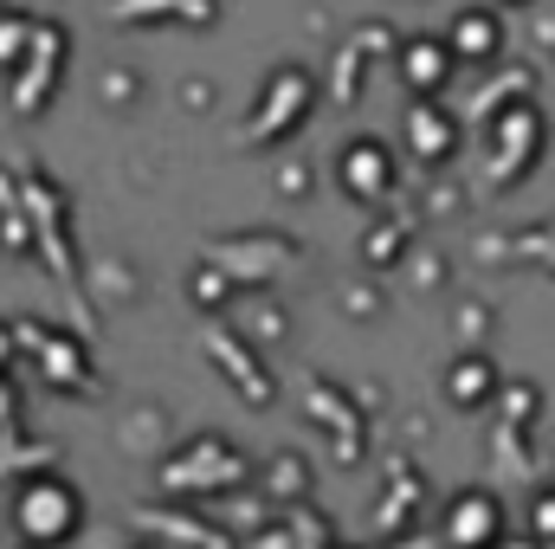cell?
Instances as JSON below:
<instances>
[{
	"label": "cell",
	"mask_w": 555,
	"mask_h": 549,
	"mask_svg": "<svg viewBox=\"0 0 555 549\" xmlns=\"http://www.w3.org/2000/svg\"><path fill=\"white\" fill-rule=\"evenodd\" d=\"M304 111H310V72H304V65H284V72H272V91H266V104H259V117H253L246 137L253 142L291 137Z\"/></svg>",
	"instance_id": "obj_4"
},
{
	"label": "cell",
	"mask_w": 555,
	"mask_h": 549,
	"mask_svg": "<svg viewBox=\"0 0 555 549\" xmlns=\"http://www.w3.org/2000/svg\"><path fill=\"white\" fill-rule=\"evenodd\" d=\"M491 395H498V362H491V356H459V362L446 369V401H452V408L472 413V408H485Z\"/></svg>",
	"instance_id": "obj_9"
},
{
	"label": "cell",
	"mask_w": 555,
	"mask_h": 549,
	"mask_svg": "<svg viewBox=\"0 0 555 549\" xmlns=\"http://www.w3.org/2000/svg\"><path fill=\"white\" fill-rule=\"evenodd\" d=\"M491 142L504 149V155H498V188H511L517 168H524L530 155H543V117H537V111H511V117L491 130Z\"/></svg>",
	"instance_id": "obj_7"
},
{
	"label": "cell",
	"mask_w": 555,
	"mask_h": 549,
	"mask_svg": "<svg viewBox=\"0 0 555 549\" xmlns=\"http://www.w3.org/2000/svg\"><path fill=\"white\" fill-rule=\"evenodd\" d=\"M20 549H33V544H20Z\"/></svg>",
	"instance_id": "obj_16"
},
{
	"label": "cell",
	"mask_w": 555,
	"mask_h": 549,
	"mask_svg": "<svg viewBox=\"0 0 555 549\" xmlns=\"http://www.w3.org/2000/svg\"><path fill=\"white\" fill-rule=\"evenodd\" d=\"M194 284H201V291H194L201 304H220V278H214V272H201V278H194Z\"/></svg>",
	"instance_id": "obj_14"
},
{
	"label": "cell",
	"mask_w": 555,
	"mask_h": 549,
	"mask_svg": "<svg viewBox=\"0 0 555 549\" xmlns=\"http://www.w3.org/2000/svg\"><path fill=\"white\" fill-rule=\"evenodd\" d=\"M33 20H20V13H0V72H20L26 65V52H33Z\"/></svg>",
	"instance_id": "obj_10"
},
{
	"label": "cell",
	"mask_w": 555,
	"mask_h": 549,
	"mask_svg": "<svg viewBox=\"0 0 555 549\" xmlns=\"http://www.w3.org/2000/svg\"><path fill=\"white\" fill-rule=\"evenodd\" d=\"M530 531H537V544L555 549V491H537V505H530Z\"/></svg>",
	"instance_id": "obj_12"
},
{
	"label": "cell",
	"mask_w": 555,
	"mask_h": 549,
	"mask_svg": "<svg viewBox=\"0 0 555 549\" xmlns=\"http://www.w3.org/2000/svg\"><path fill=\"white\" fill-rule=\"evenodd\" d=\"M452 65H465V59L452 52V39H408V46H401V85H408L414 98H439V91L452 85Z\"/></svg>",
	"instance_id": "obj_5"
},
{
	"label": "cell",
	"mask_w": 555,
	"mask_h": 549,
	"mask_svg": "<svg viewBox=\"0 0 555 549\" xmlns=\"http://www.w3.org/2000/svg\"><path fill=\"white\" fill-rule=\"evenodd\" d=\"M446 544L452 549H504V505L498 491H459L446 511Z\"/></svg>",
	"instance_id": "obj_3"
},
{
	"label": "cell",
	"mask_w": 555,
	"mask_h": 549,
	"mask_svg": "<svg viewBox=\"0 0 555 549\" xmlns=\"http://www.w3.org/2000/svg\"><path fill=\"white\" fill-rule=\"evenodd\" d=\"M78 524H85V498H78L72 478H52V472L20 478V491H13V531H20V544L59 549L78 537Z\"/></svg>",
	"instance_id": "obj_1"
},
{
	"label": "cell",
	"mask_w": 555,
	"mask_h": 549,
	"mask_svg": "<svg viewBox=\"0 0 555 549\" xmlns=\"http://www.w3.org/2000/svg\"><path fill=\"white\" fill-rule=\"evenodd\" d=\"M452 52L465 59V65H485V59H498L504 52V20L491 13V7H465L459 20H452Z\"/></svg>",
	"instance_id": "obj_8"
},
{
	"label": "cell",
	"mask_w": 555,
	"mask_h": 549,
	"mask_svg": "<svg viewBox=\"0 0 555 549\" xmlns=\"http://www.w3.org/2000/svg\"><path fill=\"white\" fill-rule=\"evenodd\" d=\"M408 149H414L420 162H452V149H459V117H452L439 98H414V104H408Z\"/></svg>",
	"instance_id": "obj_6"
},
{
	"label": "cell",
	"mask_w": 555,
	"mask_h": 549,
	"mask_svg": "<svg viewBox=\"0 0 555 549\" xmlns=\"http://www.w3.org/2000/svg\"><path fill=\"white\" fill-rule=\"evenodd\" d=\"M498 7H530V0H498Z\"/></svg>",
	"instance_id": "obj_15"
},
{
	"label": "cell",
	"mask_w": 555,
	"mask_h": 549,
	"mask_svg": "<svg viewBox=\"0 0 555 549\" xmlns=\"http://www.w3.org/2000/svg\"><path fill=\"white\" fill-rule=\"evenodd\" d=\"M336 181H343V194L362 201V207L388 201V194H395V149H388L382 137L343 142V155H336Z\"/></svg>",
	"instance_id": "obj_2"
},
{
	"label": "cell",
	"mask_w": 555,
	"mask_h": 549,
	"mask_svg": "<svg viewBox=\"0 0 555 549\" xmlns=\"http://www.w3.org/2000/svg\"><path fill=\"white\" fill-rule=\"evenodd\" d=\"M20 336H26V330H20V323H7V317H0V369H7V362H13V356H20Z\"/></svg>",
	"instance_id": "obj_13"
},
{
	"label": "cell",
	"mask_w": 555,
	"mask_h": 549,
	"mask_svg": "<svg viewBox=\"0 0 555 549\" xmlns=\"http://www.w3.org/2000/svg\"><path fill=\"white\" fill-rule=\"evenodd\" d=\"M395 253H401V227H375V233L362 240V259H369V266H382V259H395Z\"/></svg>",
	"instance_id": "obj_11"
}]
</instances>
